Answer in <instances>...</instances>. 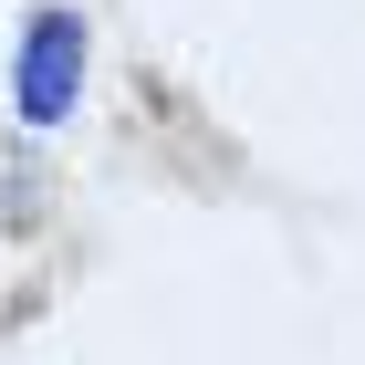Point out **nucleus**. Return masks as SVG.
Segmentation results:
<instances>
[{"instance_id": "1", "label": "nucleus", "mask_w": 365, "mask_h": 365, "mask_svg": "<svg viewBox=\"0 0 365 365\" xmlns=\"http://www.w3.org/2000/svg\"><path fill=\"white\" fill-rule=\"evenodd\" d=\"M73 84H84V21L73 11H42L31 21V53H21V115L31 125H63L73 115Z\"/></svg>"}]
</instances>
